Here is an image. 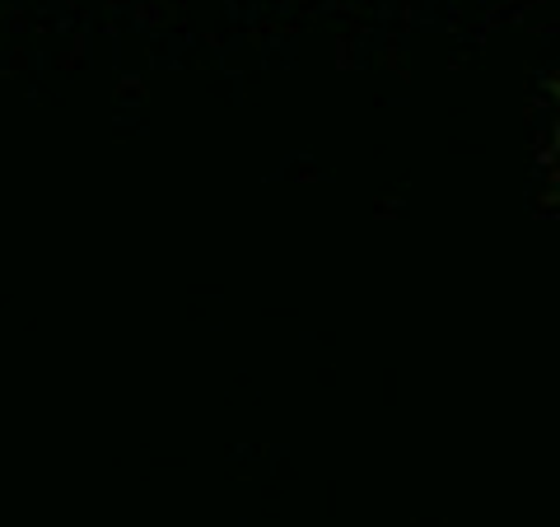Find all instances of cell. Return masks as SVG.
I'll list each match as a JSON object with an SVG mask.
<instances>
[{"instance_id":"obj_1","label":"cell","mask_w":560,"mask_h":527,"mask_svg":"<svg viewBox=\"0 0 560 527\" xmlns=\"http://www.w3.org/2000/svg\"><path fill=\"white\" fill-rule=\"evenodd\" d=\"M551 98H556V191H560V80L547 84Z\"/></svg>"}]
</instances>
